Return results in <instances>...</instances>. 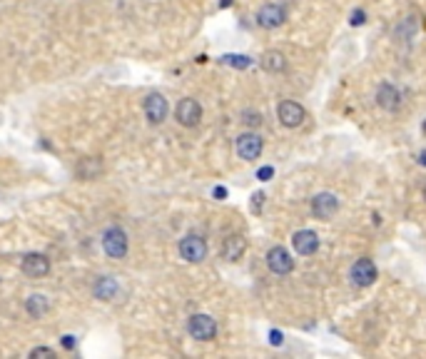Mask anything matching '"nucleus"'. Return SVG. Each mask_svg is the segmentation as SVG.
Segmentation results:
<instances>
[{"mask_svg":"<svg viewBox=\"0 0 426 359\" xmlns=\"http://www.w3.org/2000/svg\"><path fill=\"white\" fill-rule=\"evenodd\" d=\"M103 249H105V255L112 257V260H123V257L127 255V249H130L127 232H125L123 227H117V225L108 227L103 232Z\"/></svg>","mask_w":426,"mask_h":359,"instance_id":"obj_1","label":"nucleus"},{"mask_svg":"<svg viewBox=\"0 0 426 359\" xmlns=\"http://www.w3.org/2000/svg\"><path fill=\"white\" fill-rule=\"evenodd\" d=\"M175 120L182 127H197L202 123V105L195 97H182L177 103V108H175Z\"/></svg>","mask_w":426,"mask_h":359,"instance_id":"obj_2","label":"nucleus"},{"mask_svg":"<svg viewBox=\"0 0 426 359\" xmlns=\"http://www.w3.org/2000/svg\"><path fill=\"white\" fill-rule=\"evenodd\" d=\"M142 112H145V118H147V123H150V125H160V123H165L167 112H170V105H167V97L162 95V92H150V95L145 97V103H142Z\"/></svg>","mask_w":426,"mask_h":359,"instance_id":"obj_3","label":"nucleus"},{"mask_svg":"<svg viewBox=\"0 0 426 359\" xmlns=\"http://www.w3.org/2000/svg\"><path fill=\"white\" fill-rule=\"evenodd\" d=\"M187 332L197 342H210V339L217 337V322L210 314H192L187 322Z\"/></svg>","mask_w":426,"mask_h":359,"instance_id":"obj_4","label":"nucleus"},{"mask_svg":"<svg viewBox=\"0 0 426 359\" xmlns=\"http://www.w3.org/2000/svg\"><path fill=\"white\" fill-rule=\"evenodd\" d=\"M349 277L357 287H371V284L377 282L379 269H377V264H374V260H369V257H359L357 262L351 264Z\"/></svg>","mask_w":426,"mask_h":359,"instance_id":"obj_5","label":"nucleus"},{"mask_svg":"<svg viewBox=\"0 0 426 359\" xmlns=\"http://www.w3.org/2000/svg\"><path fill=\"white\" fill-rule=\"evenodd\" d=\"M179 257L190 264L202 262L207 257V242L199 235H187L179 240Z\"/></svg>","mask_w":426,"mask_h":359,"instance_id":"obj_6","label":"nucleus"},{"mask_svg":"<svg viewBox=\"0 0 426 359\" xmlns=\"http://www.w3.org/2000/svg\"><path fill=\"white\" fill-rule=\"evenodd\" d=\"M277 118L284 127H299V125L307 120V110H304L302 105L295 103V100H282V103L277 105Z\"/></svg>","mask_w":426,"mask_h":359,"instance_id":"obj_7","label":"nucleus"},{"mask_svg":"<svg viewBox=\"0 0 426 359\" xmlns=\"http://www.w3.org/2000/svg\"><path fill=\"white\" fill-rule=\"evenodd\" d=\"M234 147H237V155H240L242 160L252 162V160L260 158L262 150H264V140H262L257 132H242L240 138H237V143H234Z\"/></svg>","mask_w":426,"mask_h":359,"instance_id":"obj_8","label":"nucleus"},{"mask_svg":"<svg viewBox=\"0 0 426 359\" xmlns=\"http://www.w3.org/2000/svg\"><path fill=\"white\" fill-rule=\"evenodd\" d=\"M284 21H287V10H284V5H277V3L262 5L260 13H257V23H260V28H264V30L282 28Z\"/></svg>","mask_w":426,"mask_h":359,"instance_id":"obj_9","label":"nucleus"},{"mask_svg":"<svg viewBox=\"0 0 426 359\" xmlns=\"http://www.w3.org/2000/svg\"><path fill=\"white\" fill-rule=\"evenodd\" d=\"M339 212V197L331 193H319L312 197V214L316 220H331Z\"/></svg>","mask_w":426,"mask_h":359,"instance_id":"obj_10","label":"nucleus"},{"mask_svg":"<svg viewBox=\"0 0 426 359\" xmlns=\"http://www.w3.org/2000/svg\"><path fill=\"white\" fill-rule=\"evenodd\" d=\"M267 267L275 275H289L295 269V260H292V255H289L282 245H277V247H272L267 252Z\"/></svg>","mask_w":426,"mask_h":359,"instance_id":"obj_11","label":"nucleus"},{"mask_svg":"<svg viewBox=\"0 0 426 359\" xmlns=\"http://www.w3.org/2000/svg\"><path fill=\"white\" fill-rule=\"evenodd\" d=\"M292 247L297 249V255H302V257L316 255V249H319V235H316L314 230H297L295 235H292Z\"/></svg>","mask_w":426,"mask_h":359,"instance_id":"obj_12","label":"nucleus"},{"mask_svg":"<svg viewBox=\"0 0 426 359\" xmlns=\"http://www.w3.org/2000/svg\"><path fill=\"white\" fill-rule=\"evenodd\" d=\"M21 269L28 277H45L50 272V260L40 252H28L21 257Z\"/></svg>","mask_w":426,"mask_h":359,"instance_id":"obj_13","label":"nucleus"},{"mask_svg":"<svg viewBox=\"0 0 426 359\" xmlns=\"http://www.w3.org/2000/svg\"><path fill=\"white\" fill-rule=\"evenodd\" d=\"M377 105L386 112H397L401 108V92H399L397 85L392 83H381L377 90Z\"/></svg>","mask_w":426,"mask_h":359,"instance_id":"obj_14","label":"nucleus"},{"mask_svg":"<svg viewBox=\"0 0 426 359\" xmlns=\"http://www.w3.org/2000/svg\"><path fill=\"white\" fill-rule=\"evenodd\" d=\"M245 252H247V240L242 235H229L227 240L222 242V257L227 262H240Z\"/></svg>","mask_w":426,"mask_h":359,"instance_id":"obj_15","label":"nucleus"},{"mask_svg":"<svg viewBox=\"0 0 426 359\" xmlns=\"http://www.w3.org/2000/svg\"><path fill=\"white\" fill-rule=\"evenodd\" d=\"M260 65H262V70H267V73L277 75V73H284V70H287V55L279 53V50H267V53L262 55Z\"/></svg>","mask_w":426,"mask_h":359,"instance_id":"obj_16","label":"nucleus"},{"mask_svg":"<svg viewBox=\"0 0 426 359\" xmlns=\"http://www.w3.org/2000/svg\"><path fill=\"white\" fill-rule=\"evenodd\" d=\"M92 292H95L97 299L110 302V299H115L117 292H120V284H117L112 277H97V282H95V287H92Z\"/></svg>","mask_w":426,"mask_h":359,"instance_id":"obj_17","label":"nucleus"},{"mask_svg":"<svg viewBox=\"0 0 426 359\" xmlns=\"http://www.w3.org/2000/svg\"><path fill=\"white\" fill-rule=\"evenodd\" d=\"M25 312L35 319L45 317L50 312V299L45 297V295H30V297L25 299Z\"/></svg>","mask_w":426,"mask_h":359,"instance_id":"obj_18","label":"nucleus"},{"mask_svg":"<svg viewBox=\"0 0 426 359\" xmlns=\"http://www.w3.org/2000/svg\"><path fill=\"white\" fill-rule=\"evenodd\" d=\"M220 62H225V65H232V68H240V70H245V68H249V65H252V60H249L247 55H225V58H220Z\"/></svg>","mask_w":426,"mask_h":359,"instance_id":"obj_19","label":"nucleus"},{"mask_svg":"<svg viewBox=\"0 0 426 359\" xmlns=\"http://www.w3.org/2000/svg\"><path fill=\"white\" fill-rule=\"evenodd\" d=\"M242 123L249 125V127H260L262 125V115L260 112H242Z\"/></svg>","mask_w":426,"mask_h":359,"instance_id":"obj_20","label":"nucleus"},{"mask_svg":"<svg viewBox=\"0 0 426 359\" xmlns=\"http://www.w3.org/2000/svg\"><path fill=\"white\" fill-rule=\"evenodd\" d=\"M55 349H50V347H35L30 349V357H55Z\"/></svg>","mask_w":426,"mask_h":359,"instance_id":"obj_21","label":"nucleus"},{"mask_svg":"<svg viewBox=\"0 0 426 359\" xmlns=\"http://www.w3.org/2000/svg\"><path fill=\"white\" fill-rule=\"evenodd\" d=\"M364 21H366V13H364V10H354V13H351V18H349V23L354 25V28L364 25Z\"/></svg>","mask_w":426,"mask_h":359,"instance_id":"obj_22","label":"nucleus"},{"mask_svg":"<svg viewBox=\"0 0 426 359\" xmlns=\"http://www.w3.org/2000/svg\"><path fill=\"white\" fill-rule=\"evenodd\" d=\"M262 202H264V193H255V195H252V210H255V212H260V210H262Z\"/></svg>","mask_w":426,"mask_h":359,"instance_id":"obj_23","label":"nucleus"},{"mask_svg":"<svg viewBox=\"0 0 426 359\" xmlns=\"http://www.w3.org/2000/svg\"><path fill=\"white\" fill-rule=\"evenodd\" d=\"M269 342H272V345H275V347L282 345V342H284L282 332H279V330H272V332H269Z\"/></svg>","mask_w":426,"mask_h":359,"instance_id":"obj_24","label":"nucleus"},{"mask_svg":"<svg viewBox=\"0 0 426 359\" xmlns=\"http://www.w3.org/2000/svg\"><path fill=\"white\" fill-rule=\"evenodd\" d=\"M275 175V167H262L260 173H257V180H262V182H267L269 177Z\"/></svg>","mask_w":426,"mask_h":359,"instance_id":"obj_25","label":"nucleus"},{"mask_svg":"<svg viewBox=\"0 0 426 359\" xmlns=\"http://www.w3.org/2000/svg\"><path fill=\"white\" fill-rule=\"evenodd\" d=\"M62 347H65V349H73V347H75V337L65 334V337H62Z\"/></svg>","mask_w":426,"mask_h":359,"instance_id":"obj_26","label":"nucleus"},{"mask_svg":"<svg viewBox=\"0 0 426 359\" xmlns=\"http://www.w3.org/2000/svg\"><path fill=\"white\" fill-rule=\"evenodd\" d=\"M214 197H217V200L227 197V190H225V187H214Z\"/></svg>","mask_w":426,"mask_h":359,"instance_id":"obj_27","label":"nucleus"},{"mask_svg":"<svg viewBox=\"0 0 426 359\" xmlns=\"http://www.w3.org/2000/svg\"><path fill=\"white\" fill-rule=\"evenodd\" d=\"M419 165H421V167H426V150L419 155Z\"/></svg>","mask_w":426,"mask_h":359,"instance_id":"obj_28","label":"nucleus"},{"mask_svg":"<svg viewBox=\"0 0 426 359\" xmlns=\"http://www.w3.org/2000/svg\"><path fill=\"white\" fill-rule=\"evenodd\" d=\"M227 5H232V0H222V8H227Z\"/></svg>","mask_w":426,"mask_h":359,"instance_id":"obj_29","label":"nucleus"},{"mask_svg":"<svg viewBox=\"0 0 426 359\" xmlns=\"http://www.w3.org/2000/svg\"><path fill=\"white\" fill-rule=\"evenodd\" d=\"M421 130H424V132H426V123H424V127H421Z\"/></svg>","mask_w":426,"mask_h":359,"instance_id":"obj_30","label":"nucleus"},{"mask_svg":"<svg viewBox=\"0 0 426 359\" xmlns=\"http://www.w3.org/2000/svg\"><path fill=\"white\" fill-rule=\"evenodd\" d=\"M424 200H426V187H424Z\"/></svg>","mask_w":426,"mask_h":359,"instance_id":"obj_31","label":"nucleus"}]
</instances>
